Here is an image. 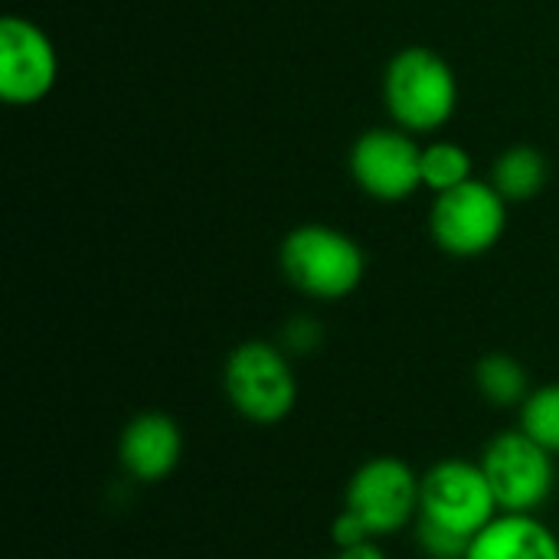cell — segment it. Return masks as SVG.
I'll return each mask as SVG.
<instances>
[{"mask_svg":"<svg viewBox=\"0 0 559 559\" xmlns=\"http://www.w3.org/2000/svg\"><path fill=\"white\" fill-rule=\"evenodd\" d=\"M481 468L498 498L501 514H534L554 495V452L534 442L524 429L501 432L488 442Z\"/></svg>","mask_w":559,"mask_h":559,"instance_id":"6","label":"cell"},{"mask_svg":"<svg viewBox=\"0 0 559 559\" xmlns=\"http://www.w3.org/2000/svg\"><path fill=\"white\" fill-rule=\"evenodd\" d=\"M498 514L501 508L481 465H472L465 459H445L423 475L419 518L475 540Z\"/></svg>","mask_w":559,"mask_h":559,"instance_id":"5","label":"cell"},{"mask_svg":"<svg viewBox=\"0 0 559 559\" xmlns=\"http://www.w3.org/2000/svg\"><path fill=\"white\" fill-rule=\"evenodd\" d=\"M521 429L540 442L547 452L559 455V383L534 390L521 406Z\"/></svg>","mask_w":559,"mask_h":559,"instance_id":"15","label":"cell"},{"mask_svg":"<svg viewBox=\"0 0 559 559\" xmlns=\"http://www.w3.org/2000/svg\"><path fill=\"white\" fill-rule=\"evenodd\" d=\"M416 540H419V547L429 554V559L465 557L468 547H472L468 537H462V534H455V531H449V527H442V524H436V521H426V518H419Z\"/></svg>","mask_w":559,"mask_h":559,"instance_id":"16","label":"cell"},{"mask_svg":"<svg viewBox=\"0 0 559 559\" xmlns=\"http://www.w3.org/2000/svg\"><path fill=\"white\" fill-rule=\"evenodd\" d=\"M285 341H288V347L292 350H311L314 344H318V324H311V321H295V324H288V331H285Z\"/></svg>","mask_w":559,"mask_h":559,"instance_id":"18","label":"cell"},{"mask_svg":"<svg viewBox=\"0 0 559 559\" xmlns=\"http://www.w3.org/2000/svg\"><path fill=\"white\" fill-rule=\"evenodd\" d=\"M59 75L52 39L26 16L0 20V95L10 105L46 98Z\"/></svg>","mask_w":559,"mask_h":559,"instance_id":"9","label":"cell"},{"mask_svg":"<svg viewBox=\"0 0 559 559\" xmlns=\"http://www.w3.org/2000/svg\"><path fill=\"white\" fill-rule=\"evenodd\" d=\"M223 390L233 409L259 426L282 423L298 400L295 370L282 347L265 341L239 344L223 370Z\"/></svg>","mask_w":559,"mask_h":559,"instance_id":"3","label":"cell"},{"mask_svg":"<svg viewBox=\"0 0 559 559\" xmlns=\"http://www.w3.org/2000/svg\"><path fill=\"white\" fill-rule=\"evenodd\" d=\"M383 102L396 128L409 134L442 128L459 105V82L452 66L426 46L400 49L383 75Z\"/></svg>","mask_w":559,"mask_h":559,"instance_id":"1","label":"cell"},{"mask_svg":"<svg viewBox=\"0 0 559 559\" xmlns=\"http://www.w3.org/2000/svg\"><path fill=\"white\" fill-rule=\"evenodd\" d=\"M357 187L377 200L396 203L423 187V147L403 128H373L350 151Z\"/></svg>","mask_w":559,"mask_h":559,"instance_id":"8","label":"cell"},{"mask_svg":"<svg viewBox=\"0 0 559 559\" xmlns=\"http://www.w3.org/2000/svg\"><path fill=\"white\" fill-rule=\"evenodd\" d=\"M419 491L423 478H416L403 459L380 455L354 472L347 485V511L357 514L373 537H386L419 518Z\"/></svg>","mask_w":559,"mask_h":559,"instance_id":"7","label":"cell"},{"mask_svg":"<svg viewBox=\"0 0 559 559\" xmlns=\"http://www.w3.org/2000/svg\"><path fill=\"white\" fill-rule=\"evenodd\" d=\"M475 383L491 406H524L531 396L527 370L511 354H488L475 367Z\"/></svg>","mask_w":559,"mask_h":559,"instance_id":"13","label":"cell"},{"mask_svg":"<svg viewBox=\"0 0 559 559\" xmlns=\"http://www.w3.org/2000/svg\"><path fill=\"white\" fill-rule=\"evenodd\" d=\"M504 203L508 200L495 190L491 180L485 183L475 177L455 190L439 193L429 213V229H432L436 246L462 259L488 252L504 236V226H508Z\"/></svg>","mask_w":559,"mask_h":559,"instance_id":"4","label":"cell"},{"mask_svg":"<svg viewBox=\"0 0 559 559\" xmlns=\"http://www.w3.org/2000/svg\"><path fill=\"white\" fill-rule=\"evenodd\" d=\"M285 278L308 298L341 301L357 292L367 272L364 249L341 229L308 223L285 236L278 252Z\"/></svg>","mask_w":559,"mask_h":559,"instance_id":"2","label":"cell"},{"mask_svg":"<svg viewBox=\"0 0 559 559\" xmlns=\"http://www.w3.org/2000/svg\"><path fill=\"white\" fill-rule=\"evenodd\" d=\"M183 455V432L167 413L134 416L118 442L124 472L138 481H164Z\"/></svg>","mask_w":559,"mask_h":559,"instance_id":"10","label":"cell"},{"mask_svg":"<svg viewBox=\"0 0 559 559\" xmlns=\"http://www.w3.org/2000/svg\"><path fill=\"white\" fill-rule=\"evenodd\" d=\"M331 537H334V544L341 547V550H347V547H357V544H367V540H373V534L367 531V524L357 518V514H350L347 508L337 514V521H334V527H331Z\"/></svg>","mask_w":559,"mask_h":559,"instance_id":"17","label":"cell"},{"mask_svg":"<svg viewBox=\"0 0 559 559\" xmlns=\"http://www.w3.org/2000/svg\"><path fill=\"white\" fill-rule=\"evenodd\" d=\"M468 559H559L557 534L534 514H498L468 547Z\"/></svg>","mask_w":559,"mask_h":559,"instance_id":"11","label":"cell"},{"mask_svg":"<svg viewBox=\"0 0 559 559\" xmlns=\"http://www.w3.org/2000/svg\"><path fill=\"white\" fill-rule=\"evenodd\" d=\"M547 177H550V167H547V157L531 147V144H518V147H508L495 167H491V183L495 190L504 197V200H534L544 187H547Z\"/></svg>","mask_w":559,"mask_h":559,"instance_id":"12","label":"cell"},{"mask_svg":"<svg viewBox=\"0 0 559 559\" xmlns=\"http://www.w3.org/2000/svg\"><path fill=\"white\" fill-rule=\"evenodd\" d=\"M337 559H386L383 557V550L373 544V540H367V544H357V547H347V550H341Z\"/></svg>","mask_w":559,"mask_h":559,"instance_id":"19","label":"cell"},{"mask_svg":"<svg viewBox=\"0 0 559 559\" xmlns=\"http://www.w3.org/2000/svg\"><path fill=\"white\" fill-rule=\"evenodd\" d=\"M472 180V154L455 141H432L423 147V187L436 197Z\"/></svg>","mask_w":559,"mask_h":559,"instance_id":"14","label":"cell"},{"mask_svg":"<svg viewBox=\"0 0 559 559\" xmlns=\"http://www.w3.org/2000/svg\"><path fill=\"white\" fill-rule=\"evenodd\" d=\"M442 559H468V557H442Z\"/></svg>","mask_w":559,"mask_h":559,"instance_id":"20","label":"cell"}]
</instances>
